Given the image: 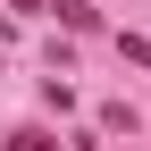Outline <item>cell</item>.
<instances>
[{"instance_id": "obj_1", "label": "cell", "mask_w": 151, "mask_h": 151, "mask_svg": "<svg viewBox=\"0 0 151 151\" xmlns=\"http://www.w3.org/2000/svg\"><path fill=\"white\" fill-rule=\"evenodd\" d=\"M9 151H59V143H50L42 126H17V134H9Z\"/></svg>"}, {"instance_id": "obj_2", "label": "cell", "mask_w": 151, "mask_h": 151, "mask_svg": "<svg viewBox=\"0 0 151 151\" xmlns=\"http://www.w3.org/2000/svg\"><path fill=\"white\" fill-rule=\"evenodd\" d=\"M118 50H126L134 67H151V34H118Z\"/></svg>"}]
</instances>
